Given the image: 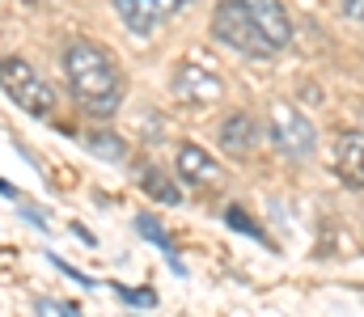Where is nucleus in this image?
I'll return each instance as SVG.
<instances>
[{
    "label": "nucleus",
    "instance_id": "1",
    "mask_svg": "<svg viewBox=\"0 0 364 317\" xmlns=\"http://www.w3.org/2000/svg\"><path fill=\"white\" fill-rule=\"evenodd\" d=\"M64 77H68L73 98L81 106H90V114H110L119 106V94H123L119 68L97 43L73 38L64 47Z\"/></svg>",
    "mask_w": 364,
    "mask_h": 317
},
{
    "label": "nucleus",
    "instance_id": "2",
    "mask_svg": "<svg viewBox=\"0 0 364 317\" xmlns=\"http://www.w3.org/2000/svg\"><path fill=\"white\" fill-rule=\"evenodd\" d=\"M212 34H216L225 47L242 51V55H255V60L275 55V47L263 38V30L255 26V17L246 13L242 0H220V4H216V13H212Z\"/></svg>",
    "mask_w": 364,
    "mask_h": 317
},
{
    "label": "nucleus",
    "instance_id": "3",
    "mask_svg": "<svg viewBox=\"0 0 364 317\" xmlns=\"http://www.w3.org/2000/svg\"><path fill=\"white\" fill-rule=\"evenodd\" d=\"M0 89L34 118H47L55 110V89L26 64V60H0Z\"/></svg>",
    "mask_w": 364,
    "mask_h": 317
},
{
    "label": "nucleus",
    "instance_id": "4",
    "mask_svg": "<svg viewBox=\"0 0 364 317\" xmlns=\"http://www.w3.org/2000/svg\"><path fill=\"white\" fill-rule=\"evenodd\" d=\"M267 131H272L275 152H284V157H292V161L309 157L314 144H318L314 123H309L292 102H272V110H267Z\"/></svg>",
    "mask_w": 364,
    "mask_h": 317
},
{
    "label": "nucleus",
    "instance_id": "5",
    "mask_svg": "<svg viewBox=\"0 0 364 317\" xmlns=\"http://www.w3.org/2000/svg\"><path fill=\"white\" fill-rule=\"evenodd\" d=\"M174 94H178L182 102L208 106V102H220L225 81L216 77V68H203V64H182L178 72H174Z\"/></svg>",
    "mask_w": 364,
    "mask_h": 317
},
{
    "label": "nucleus",
    "instance_id": "6",
    "mask_svg": "<svg viewBox=\"0 0 364 317\" xmlns=\"http://www.w3.org/2000/svg\"><path fill=\"white\" fill-rule=\"evenodd\" d=\"M182 0H114V13H119V21L132 30V34H153L157 30V21H166V17H174L178 13Z\"/></svg>",
    "mask_w": 364,
    "mask_h": 317
},
{
    "label": "nucleus",
    "instance_id": "7",
    "mask_svg": "<svg viewBox=\"0 0 364 317\" xmlns=\"http://www.w3.org/2000/svg\"><path fill=\"white\" fill-rule=\"evenodd\" d=\"M242 4H246V13L255 17V26L263 30V38L272 43L275 51H284L292 43V21H288L279 0H242Z\"/></svg>",
    "mask_w": 364,
    "mask_h": 317
},
{
    "label": "nucleus",
    "instance_id": "8",
    "mask_svg": "<svg viewBox=\"0 0 364 317\" xmlns=\"http://www.w3.org/2000/svg\"><path fill=\"white\" fill-rule=\"evenodd\" d=\"M335 174L348 191H364V135L343 131L335 140Z\"/></svg>",
    "mask_w": 364,
    "mask_h": 317
},
{
    "label": "nucleus",
    "instance_id": "9",
    "mask_svg": "<svg viewBox=\"0 0 364 317\" xmlns=\"http://www.w3.org/2000/svg\"><path fill=\"white\" fill-rule=\"evenodd\" d=\"M220 148H225V157H250V148H255V118L246 110L229 114L220 123Z\"/></svg>",
    "mask_w": 364,
    "mask_h": 317
},
{
    "label": "nucleus",
    "instance_id": "10",
    "mask_svg": "<svg viewBox=\"0 0 364 317\" xmlns=\"http://www.w3.org/2000/svg\"><path fill=\"white\" fill-rule=\"evenodd\" d=\"M178 178L203 187V182H216V178H220V165H216L199 144H182L178 148Z\"/></svg>",
    "mask_w": 364,
    "mask_h": 317
},
{
    "label": "nucleus",
    "instance_id": "11",
    "mask_svg": "<svg viewBox=\"0 0 364 317\" xmlns=\"http://www.w3.org/2000/svg\"><path fill=\"white\" fill-rule=\"evenodd\" d=\"M140 187H144L157 204H170V208L182 204V191L174 187V178H166L161 169H144V174H140Z\"/></svg>",
    "mask_w": 364,
    "mask_h": 317
},
{
    "label": "nucleus",
    "instance_id": "12",
    "mask_svg": "<svg viewBox=\"0 0 364 317\" xmlns=\"http://www.w3.org/2000/svg\"><path fill=\"white\" fill-rule=\"evenodd\" d=\"M136 228H140V237H149V241H153L157 250H166V258L174 262V271H182L178 258H174V245H170V237H166V228H161V224H157L153 216H136Z\"/></svg>",
    "mask_w": 364,
    "mask_h": 317
},
{
    "label": "nucleus",
    "instance_id": "13",
    "mask_svg": "<svg viewBox=\"0 0 364 317\" xmlns=\"http://www.w3.org/2000/svg\"><path fill=\"white\" fill-rule=\"evenodd\" d=\"M90 148L97 152V157H110V161H123V152H127V148H123V140H119V135H110V131H93Z\"/></svg>",
    "mask_w": 364,
    "mask_h": 317
},
{
    "label": "nucleus",
    "instance_id": "14",
    "mask_svg": "<svg viewBox=\"0 0 364 317\" xmlns=\"http://www.w3.org/2000/svg\"><path fill=\"white\" fill-rule=\"evenodd\" d=\"M225 220H229V228H237V233H250V237H259V241L267 237V233H263V228H259V224H255L242 208H229V211H225Z\"/></svg>",
    "mask_w": 364,
    "mask_h": 317
},
{
    "label": "nucleus",
    "instance_id": "15",
    "mask_svg": "<svg viewBox=\"0 0 364 317\" xmlns=\"http://www.w3.org/2000/svg\"><path fill=\"white\" fill-rule=\"evenodd\" d=\"M119 296H123L127 305H157V296H153V292H132V288H119Z\"/></svg>",
    "mask_w": 364,
    "mask_h": 317
},
{
    "label": "nucleus",
    "instance_id": "16",
    "mask_svg": "<svg viewBox=\"0 0 364 317\" xmlns=\"http://www.w3.org/2000/svg\"><path fill=\"white\" fill-rule=\"evenodd\" d=\"M339 9H343L348 21H360L364 26V0H339Z\"/></svg>",
    "mask_w": 364,
    "mask_h": 317
},
{
    "label": "nucleus",
    "instance_id": "17",
    "mask_svg": "<svg viewBox=\"0 0 364 317\" xmlns=\"http://www.w3.org/2000/svg\"><path fill=\"white\" fill-rule=\"evenodd\" d=\"M38 309H51V313H81L77 305H60V301H38Z\"/></svg>",
    "mask_w": 364,
    "mask_h": 317
},
{
    "label": "nucleus",
    "instance_id": "18",
    "mask_svg": "<svg viewBox=\"0 0 364 317\" xmlns=\"http://www.w3.org/2000/svg\"><path fill=\"white\" fill-rule=\"evenodd\" d=\"M0 191H4V195H13V187H9V182H4V178H0Z\"/></svg>",
    "mask_w": 364,
    "mask_h": 317
},
{
    "label": "nucleus",
    "instance_id": "19",
    "mask_svg": "<svg viewBox=\"0 0 364 317\" xmlns=\"http://www.w3.org/2000/svg\"><path fill=\"white\" fill-rule=\"evenodd\" d=\"M26 4H38V0H26Z\"/></svg>",
    "mask_w": 364,
    "mask_h": 317
}]
</instances>
